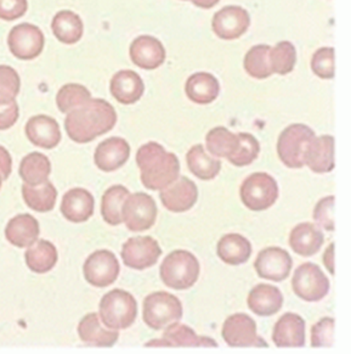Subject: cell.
I'll return each instance as SVG.
<instances>
[{
	"instance_id": "6da1fadb",
	"label": "cell",
	"mask_w": 351,
	"mask_h": 354,
	"mask_svg": "<svg viewBox=\"0 0 351 354\" xmlns=\"http://www.w3.org/2000/svg\"><path fill=\"white\" fill-rule=\"evenodd\" d=\"M115 123L117 112L110 102L91 99L67 113L65 129L70 140L86 144L112 131Z\"/></svg>"
},
{
	"instance_id": "7a4b0ae2",
	"label": "cell",
	"mask_w": 351,
	"mask_h": 354,
	"mask_svg": "<svg viewBox=\"0 0 351 354\" xmlns=\"http://www.w3.org/2000/svg\"><path fill=\"white\" fill-rule=\"evenodd\" d=\"M141 183L149 190H162L180 176V161L158 142H150L136 152Z\"/></svg>"
},
{
	"instance_id": "3957f363",
	"label": "cell",
	"mask_w": 351,
	"mask_h": 354,
	"mask_svg": "<svg viewBox=\"0 0 351 354\" xmlns=\"http://www.w3.org/2000/svg\"><path fill=\"white\" fill-rule=\"evenodd\" d=\"M201 266L196 256L186 250H176L162 262L160 275L168 288L178 291L191 288L198 280Z\"/></svg>"
},
{
	"instance_id": "277c9868",
	"label": "cell",
	"mask_w": 351,
	"mask_h": 354,
	"mask_svg": "<svg viewBox=\"0 0 351 354\" xmlns=\"http://www.w3.org/2000/svg\"><path fill=\"white\" fill-rule=\"evenodd\" d=\"M101 322L113 330L128 329L137 317V302L134 296L122 288H115L101 299Z\"/></svg>"
},
{
	"instance_id": "5b68a950",
	"label": "cell",
	"mask_w": 351,
	"mask_h": 354,
	"mask_svg": "<svg viewBox=\"0 0 351 354\" xmlns=\"http://www.w3.org/2000/svg\"><path fill=\"white\" fill-rule=\"evenodd\" d=\"M315 137L314 131L305 124L294 123L287 127L277 142V153L283 165L294 169L304 167L306 151Z\"/></svg>"
},
{
	"instance_id": "8992f818",
	"label": "cell",
	"mask_w": 351,
	"mask_h": 354,
	"mask_svg": "<svg viewBox=\"0 0 351 354\" xmlns=\"http://www.w3.org/2000/svg\"><path fill=\"white\" fill-rule=\"evenodd\" d=\"M182 318V304L174 295L164 291L150 294L144 301L142 319L150 329H164L168 325L180 322Z\"/></svg>"
},
{
	"instance_id": "52a82bcc",
	"label": "cell",
	"mask_w": 351,
	"mask_h": 354,
	"mask_svg": "<svg viewBox=\"0 0 351 354\" xmlns=\"http://www.w3.org/2000/svg\"><path fill=\"white\" fill-rule=\"evenodd\" d=\"M240 196L248 209L260 212L275 205L278 198V185L275 178L267 173H253L242 183Z\"/></svg>"
},
{
	"instance_id": "ba28073f",
	"label": "cell",
	"mask_w": 351,
	"mask_h": 354,
	"mask_svg": "<svg viewBox=\"0 0 351 354\" xmlns=\"http://www.w3.org/2000/svg\"><path fill=\"white\" fill-rule=\"evenodd\" d=\"M330 280L315 263H303L292 278L293 292L305 302H319L330 292Z\"/></svg>"
},
{
	"instance_id": "9c48e42d",
	"label": "cell",
	"mask_w": 351,
	"mask_h": 354,
	"mask_svg": "<svg viewBox=\"0 0 351 354\" xmlns=\"http://www.w3.org/2000/svg\"><path fill=\"white\" fill-rule=\"evenodd\" d=\"M157 213L155 200L145 192L129 194L122 206V219L133 233H141L152 228Z\"/></svg>"
},
{
	"instance_id": "30bf717a",
	"label": "cell",
	"mask_w": 351,
	"mask_h": 354,
	"mask_svg": "<svg viewBox=\"0 0 351 354\" xmlns=\"http://www.w3.org/2000/svg\"><path fill=\"white\" fill-rule=\"evenodd\" d=\"M221 336L227 346L235 348H267L269 344L256 333V322L245 313L232 314L226 319Z\"/></svg>"
},
{
	"instance_id": "8fae6325",
	"label": "cell",
	"mask_w": 351,
	"mask_h": 354,
	"mask_svg": "<svg viewBox=\"0 0 351 354\" xmlns=\"http://www.w3.org/2000/svg\"><path fill=\"white\" fill-rule=\"evenodd\" d=\"M121 272L115 253L108 250H97L91 253L83 266L86 283L95 288H107L115 283Z\"/></svg>"
},
{
	"instance_id": "7c38bea8",
	"label": "cell",
	"mask_w": 351,
	"mask_h": 354,
	"mask_svg": "<svg viewBox=\"0 0 351 354\" xmlns=\"http://www.w3.org/2000/svg\"><path fill=\"white\" fill-rule=\"evenodd\" d=\"M162 248L152 236H134L122 248V259L126 267L135 270L153 267L161 257Z\"/></svg>"
},
{
	"instance_id": "4fadbf2b",
	"label": "cell",
	"mask_w": 351,
	"mask_h": 354,
	"mask_svg": "<svg viewBox=\"0 0 351 354\" xmlns=\"http://www.w3.org/2000/svg\"><path fill=\"white\" fill-rule=\"evenodd\" d=\"M44 35L37 26L20 24L9 33L8 44L11 54L20 60H33L44 49Z\"/></svg>"
},
{
	"instance_id": "5bb4252c",
	"label": "cell",
	"mask_w": 351,
	"mask_h": 354,
	"mask_svg": "<svg viewBox=\"0 0 351 354\" xmlns=\"http://www.w3.org/2000/svg\"><path fill=\"white\" fill-rule=\"evenodd\" d=\"M251 25V16L242 6H229L216 12L211 28L224 41H234L246 33Z\"/></svg>"
},
{
	"instance_id": "9a60e30c",
	"label": "cell",
	"mask_w": 351,
	"mask_h": 354,
	"mask_svg": "<svg viewBox=\"0 0 351 354\" xmlns=\"http://www.w3.org/2000/svg\"><path fill=\"white\" fill-rule=\"evenodd\" d=\"M293 259L286 250L281 248H264L254 262V268L261 279L275 283L285 281L291 273Z\"/></svg>"
},
{
	"instance_id": "2e32d148",
	"label": "cell",
	"mask_w": 351,
	"mask_h": 354,
	"mask_svg": "<svg viewBox=\"0 0 351 354\" xmlns=\"http://www.w3.org/2000/svg\"><path fill=\"white\" fill-rule=\"evenodd\" d=\"M160 198L168 211L174 213L186 212L196 205L198 189L191 179L179 176L168 187L162 189Z\"/></svg>"
},
{
	"instance_id": "e0dca14e",
	"label": "cell",
	"mask_w": 351,
	"mask_h": 354,
	"mask_svg": "<svg viewBox=\"0 0 351 354\" xmlns=\"http://www.w3.org/2000/svg\"><path fill=\"white\" fill-rule=\"evenodd\" d=\"M277 348H301L305 346V320L299 314L286 313L277 320L272 331Z\"/></svg>"
},
{
	"instance_id": "ac0fdd59",
	"label": "cell",
	"mask_w": 351,
	"mask_h": 354,
	"mask_svg": "<svg viewBox=\"0 0 351 354\" xmlns=\"http://www.w3.org/2000/svg\"><path fill=\"white\" fill-rule=\"evenodd\" d=\"M131 156V147L123 138L112 137L101 142L94 153L96 167L104 172H113L126 165Z\"/></svg>"
},
{
	"instance_id": "d6986e66",
	"label": "cell",
	"mask_w": 351,
	"mask_h": 354,
	"mask_svg": "<svg viewBox=\"0 0 351 354\" xmlns=\"http://www.w3.org/2000/svg\"><path fill=\"white\" fill-rule=\"evenodd\" d=\"M131 59L135 66L144 70H155L166 61V49L161 41L152 36H140L131 46Z\"/></svg>"
},
{
	"instance_id": "ffe728a7",
	"label": "cell",
	"mask_w": 351,
	"mask_h": 354,
	"mask_svg": "<svg viewBox=\"0 0 351 354\" xmlns=\"http://www.w3.org/2000/svg\"><path fill=\"white\" fill-rule=\"evenodd\" d=\"M95 200L83 187H75L66 192L61 203V213L70 223H84L94 214Z\"/></svg>"
},
{
	"instance_id": "44dd1931",
	"label": "cell",
	"mask_w": 351,
	"mask_h": 354,
	"mask_svg": "<svg viewBox=\"0 0 351 354\" xmlns=\"http://www.w3.org/2000/svg\"><path fill=\"white\" fill-rule=\"evenodd\" d=\"M26 136L33 145L43 149H54L61 142L59 123L53 117L38 115L28 120L26 124Z\"/></svg>"
},
{
	"instance_id": "7402d4cb",
	"label": "cell",
	"mask_w": 351,
	"mask_h": 354,
	"mask_svg": "<svg viewBox=\"0 0 351 354\" xmlns=\"http://www.w3.org/2000/svg\"><path fill=\"white\" fill-rule=\"evenodd\" d=\"M78 335L79 339L86 344L93 347L110 348L113 347L120 339L118 330L106 329L102 326V322L97 313L86 314L82 318L78 324Z\"/></svg>"
},
{
	"instance_id": "603a6c76",
	"label": "cell",
	"mask_w": 351,
	"mask_h": 354,
	"mask_svg": "<svg viewBox=\"0 0 351 354\" xmlns=\"http://www.w3.org/2000/svg\"><path fill=\"white\" fill-rule=\"evenodd\" d=\"M247 304L248 308L256 315L270 317L281 310L283 295L280 288L274 285L259 283L252 288L247 299Z\"/></svg>"
},
{
	"instance_id": "cb8c5ba5",
	"label": "cell",
	"mask_w": 351,
	"mask_h": 354,
	"mask_svg": "<svg viewBox=\"0 0 351 354\" xmlns=\"http://www.w3.org/2000/svg\"><path fill=\"white\" fill-rule=\"evenodd\" d=\"M111 94L115 100L123 105H131L139 102L144 91L145 84L141 80V77L136 72L131 70H123L117 72L112 77L110 84Z\"/></svg>"
},
{
	"instance_id": "d4e9b609",
	"label": "cell",
	"mask_w": 351,
	"mask_h": 354,
	"mask_svg": "<svg viewBox=\"0 0 351 354\" xmlns=\"http://www.w3.org/2000/svg\"><path fill=\"white\" fill-rule=\"evenodd\" d=\"M41 234L39 223L33 216L22 213L11 218L6 228V238L15 248H30Z\"/></svg>"
},
{
	"instance_id": "484cf974",
	"label": "cell",
	"mask_w": 351,
	"mask_h": 354,
	"mask_svg": "<svg viewBox=\"0 0 351 354\" xmlns=\"http://www.w3.org/2000/svg\"><path fill=\"white\" fill-rule=\"evenodd\" d=\"M305 165L314 173L325 174L336 167L334 162V138L322 136L311 142L306 151Z\"/></svg>"
},
{
	"instance_id": "4316f807",
	"label": "cell",
	"mask_w": 351,
	"mask_h": 354,
	"mask_svg": "<svg viewBox=\"0 0 351 354\" xmlns=\"http://www.w3.org/2000/svg\"><path fill=\"white\" fill-rule=\"evenodd\" d=\"M288 241L296 254L310 257L320 251L325 243V236L315 224L301 223L292 229Z\"/></svg>"
},
{
	"instance_id": "83f0119b",
	"label": "cell",
	"mask_w": 351,
	"mask_h": 354,
	"mask_svg": "<svg viewBox=\"0 0 351 354\" xmlns=\"http://www.w3.org/2000/svg\"><path fill=\"white\" fill-rule=\"evenodd\" d=\"M185 93L191 102L200 105H208L219 96L220 84L211 73L197 72L187 78Z\"/></svg>"
},
{
	"instance_id": "f1b7e54d",
	"label": "cell",
	"mask_w": 351,
	"mask_h": 354,
	"mask_svg": "<svg viewBox=\"0 0 351 354\" xmlns=\"http://www.w3.org/2000/svg\"><path fill=\"white\" fill-rule=\"evenodd\" d=\"M219 259L229 266H241L252 256V243L241 234H226L216 246Z\"/></svg>"
},
{
	"instance_id": "f546056e",
	"label": "cell",
	"mask_w": 351,
	"mask_h": 354,
	"mask_svg": "<svg viewBox=\"0 0 351 354\" xmlns=\"http://www.w3.org/2000/svg\"><path fill=\"white\" fill-rule=\"evenodd\" d=\"M26 264L33 273L46 274L55 267L59 259L55 245L48 240H37L25 253Z\"/></svg>"
},
{
	"instance_id": "4dcf8cb0",
	"label": "cell",
	"mask_w": 351,
	"mask_h": 354,
	"mask_svg": "<svg viewBox=\"0 0 351 354\" xmlns=\"http://www.w3.org/2000/svg\"><path fill=\"white\" fill-rule=\"evenodd\" d=\"M22 196L26 205L35 212H50L55 207L57 190L49 180L38 185L23 184Z\"/></svg>"
},
{
	"instance_id": "1f68e13d",
	"label": "cell",
	"mask_w": 351,
	"mask_h": 354,
	"mask_svg": "<svg viewBox=\"0 0 351 354\" xmlns=\"http://www.w3.org/2000/svg\"><path fill=\"white\" fill-rule=\"evenodd\" d=\"M51 30L54 36L65 44H75L81 41L84 32V26L81 17L75 12L70 10H62L57 12L53 22Z\"/></svg>"
},
{
	"instance_id": "d6a6232c",
	"label": "cell",
	"mask_w": 351,
	"mask_h": 354,
	"mask_svg": "<svg viewBox=\"0 0 351 354\" xmlns=\"http://www.w3.org/2000/svg\"><path fill=\"white\" fill-rule=\"evenodd\" d=\"M163 339H166L169 347H218L216 339L198 336L190 326L179 324V322L167 326Z\"/></svg>"
},
{
	"instance_id": "836d02e7",
	"label": "cell",
	"mask_w": 351,
	"mask_h": 354,
	"mask_svg": "<svg viewBox=\"0 0 351 354\" xmlns=\"http://www.w3.org/2000/svg\"><path fill=\"white\" fill-rule=\"evenodd\" d=\"M186 162L190 172L201 180H211L220 173L221 162L216 158L208 156L205 147L197 144L186 153Z\"/></svg>"
},
{
	"instance_id": "e575fe53",
	"label": "cell",
	"mask_w": 351,
	"mask_h": 354,
	"mask_svg": "<svg viewBox=\"0 0 351 354\" xmlns=\"http://www.w3.org/2000/svg\"><path fill=\"white\" fill-rule=\"evenodd\" d=\"M51 173L50 160L41 152H30L22 158L19 168L21 179L28 185L46 182Z\"/></svg>"
},
{
	"instance_id": "d590c367",
	"label": "cell",
	"mask_w": 351,
	"mask_h": 354,
	"mask_svg": "<svg viewBox=\"0 0 351 354\" xmlns=\"http://www.w3.org/2000/svg\"><path fill=\"white\" fill-rule=\"evenodd\" d=\"M206 145L211 156L225 157L229 160L236 153L240 138L225 127H216L207 134Z\"/></svg>"
},
{
	"instance_id": "8d00e7d4",
	"label": "cell",
	"mask_w": 351,
	"mask_h": 354,
	"mask_svg": "<svg viewBox=\"0 0 351 354\" xmlns=\"http://www.w3.org/2000/svg\"><path fill=\"white\" fill-rule=\"evenodd\" d=\"M131 192L123 185L108 187L101 200V214L107 224L120 225L122 219V206Z\"/></svg>"
},
{
	"instance_id": "74e56055",
	"label": "cell",
	"mask_w": 351,
	"mask_h": 354,
	"mask_svg": "<svg viewBox=\"0 0 351 354\" xmlns=\"http://www.w3.org/2000/svg\"><path fill=\"white\" fill-rule=\"evenodd\" d=\"M270 46L258 44L247 51L243 67L249 76L256 80H265L272 75L270 66Z\"/></svg>"
},
{
	"instance_id": "f35d334b",
	"label": "cell",
	"mask_w": 351,
	"mask_h": 354,
	"mask_svg": "<svg viewBox=\"0 0 351 354\" xmlns=\"http://www.w3.org/2000/svg\"><path fill=\"white\" fill-rule=\"evenodd\" d=\"M271 71L277 75H288L293 71L296 62V50L291 41H280L269 53Z\"/></svg>"
},
{
	"instance_id": "ab89813d",
	"label": "cell",
	"mask_w": 351,
	"mask_h": 354,
	"mask_svg": "<svg viewBox=\"0 0 351 354\" xmlns=\"http://www.w3.org/2000/svg\"><path fill=\"white\" fill-rule=\"evenodd\" d=\"M91 99V91H88L86 86L77 83H70L57 91L56 105L62 113H68L77 107L82 106Z\"/></svg>"
},
{
	"instance_id": "60d3db41",
	"label": "cell",
	"mask_w": 351,
	"mask_h": 354,
	"mask_svg": "<svg viewBox=\"0 0 351 354\" xmlns=\"http://www.w3.org/2000/svg\"><path fill=\"white\" fill-rule=\"evenodd\" d=\"M238 138L240 145L236 153L229 158V162L236 167H246L254 162L259 156L260 144L258 139L249 133H238Z\"/></svg>"
},
{
	"instance_id": "b9f144b4",
	"label": "cell",
	"mask_w": 351,
	"mask_h": 354,
	"mask_svg": "<svg viewBox=\"0 0 351 354\" xmlns=\"http://www.w3.org/2000/svg\"><path fill=\"white\" fill-rule=\"evenodd\" d=\"M21 81L19 73L10 66H0V105L15 102L20 93Z\"/></svg>"
},
{
	"instance_id": "7bdbcfd3",
	"label": "cell",
	"mask_w": 351,
	"mask_h": 354,
	"mask_svg": "<svg viewBox=\"0 0 351 354\" xmlns=\"http://www.w3.org/2000/svg\"><path fill=\"white\" fill-rule=\"evenodd\" d=\"M334 326L336 320L330 317L320 319L311 328V347L330 348L334 344Z\"/></svg>"
},
{
	"instance_id": "ee69618b",
	"label": "cell",
	"mask_w": 351,
	"mask_h": 354,
	"mask_svg": "<svg viewBox=\"0 0 351 354\" xmlns=\"http://www.w3.org/2000/svg\"><path fill=\"white\" fill-rule=\"evenodd\" d=\"M311 70L322 80H333L336 75L334 49L321 48L315 51L311 59Z\"/></svg>"
},
{
	"instance_id": "f6af8a7d",
	"label": "cell",
	"mask_w": 351,
	"mask_h": 354,
	"mask_svg": "<svg viewBox=\"0 0 351 354\" xmlns=\"http://www.w3.org/2000/svg\"><path fill=\"white\" fill-rule=\"evenodd\" d=\"M334 205H336L334 196H326L316 203V206L314 208V221L316 223L317 227H321L327 232L336 230Z\"/></svg>"
},
{
	"instance_id": "bcb514c9",
	"label": "cell",
	"mask_w": 351,
	"mask_h": 354,
	"mask_svg": "<svg viewBox=\"0 0 351 354\" xmlns=\"http://www.w3.org/2000/svg\"><path fill=\"white\" fill-rule=\"evenodd\" d=\"M28 10L27 0H0V19L14 21L25 15Z\"/></svg>"
},
{
	"instance_id": "7dc6e473",
	"label": "cell",
	"mask_w": 351,
	"mask_h": 354,
	"mask_svg": "<svg viewBox=\"0 0 351 354\" xmlns=\"http://www.w3.org/2000/svg\"><path fill=\"white\" fill-rule=\"evenodd\" d=\"M20 110L17 102H12L0 105V131H6L15 124L19 120Z\"/></svg>"
},
{
	"instance_id": "c3c4849f",
	"label": "cell",
	"mask_w": 351,
	"mask_h": 354,
	"mask_svg": "<svg viewBox=\"0 0 351 354\" xmlns=\"http://www.w3.org/2000/svg\"><path fill=\"white\" fill-rule=\"evenodd\" d=\"M11 172H12V158L6 147L0 145V174L3 177V180H6L10 177Z\"/></svg>"
},
{
	"instance_id": "681fc988",
	"label": "cell",
	"mask_w": 351,
	"mask_h": 354,
	"mask_svg": "<svg viewBox=\"0 0 351 354\" xmlns=\"http://www.w3.org/2000/svg\"><path fill=\"white\" fill-rule=\"evenodd\" d=\"M334 248H336V243H332L323 253V263H325V267L331 273V275L336 274V270H334Z\"/></svg>"
},
{
	"instance_id": "f907efd6",
	"label": "cell",
	"mask_w": 351,
	"mask_h": 354,
	"mask_svg": "<svg viewBox=\"0 0 351 354\" xmlns=\"http://www.w3.org/2000/svg\"><path fill=\"white\" fill-rule=\"evenodd\" d=\"M189 1L193 3L195 6L202 8V9H211L216 4H219L220 0H189Z\"/></svg>"
},
{
	"instance_id": "816d5d0a",
	"label": "cell",
	"mask_w": 351,
	"mask_h": 354,
	"mask_svg": "<svg viewBox=\"0 0 351 354\" xmlns=\"http://www.w3.org/2000/svg\"><path fill=\"white\" fill-rule=\"evenodd\" d=\"M146 347H169L166 339H151L150 342L145 344Z\"/></svg>"
},
{
	"instance_id": "f5cc1de1",
	"label": "cell",
	"mask_w": 351,
	"mask_h": 354,
	"mask_svg": "<svg viewBox=\"0 0 351 354\" xmlns=\"http://www.w3.org/2000/svg\"><path fill=\"white\" fill-rule=\"evenodd\" d=\"M1 183H3V177H1V174H0V190H1Z\"/></svg>"
}]
</instances>
